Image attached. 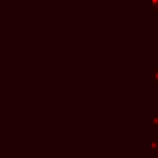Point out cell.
I'll use <instances>...</instances> for the list:
<instances>
[{"label": "cell", "instance_id": "6da1fadb", "mask_svg": "<svg viewBox=\"0 0 158 158\" xmlns=\"http://www.w3.org/2000/svg\"><path fill=\"white\" fill-rule=\"evenodd\" d=\"M151 130L153 132L158 130V114H154L151 116Z\"/></svg>", "mask_w": 158, "mask_h": 158}, {"label": "cell", "instance_id": "7a4b0ae2", "mask_svg": "<svg viewBox=\"0 0 158 158\" xmlns=\"http://www.w3.org/2000/svg\"><path fill=\"white\" fill-rule=\"evenodd\" d=\"M151 83H152V86H157L158 85V68H156V69L152 70Z\"/></svg>", "mask_w": 158, "mask_h": 158}, {"label": "cell", "instance_id": "3957f363", "mask_svg": "<svg viewBox=\"0 0 158 158\" xmlns=\"http://www.w3.org/2000/svg\"><path fill=\"white\" fill-rule=\"evenodd\" d=\"M151 12L158 14V0H151Z\"/></svg>", "mask_w": 158, "mask_h": 158}, {"label": "cell", "instance_id": "277c9868", "mask_svg": "<svg viewBox=\"0 0 158 158\" xmlns=\"http://www.w3.org/2000/svg\"><path fill=\"white\" fill-rule=\"evenodd\" d=\"M151 151L152 152H158V139L157 138H152L151 141Z\"/></svg>", "mask_w": 158, "mask_h": 158}, {"label": "cell", "instance_id": "5b68a950", "mask_svg": "<svg viewBox=\"0 0 158 158\" xmlns=\"http://www.w3.org/2000/svg\"><path fill=\"white\" fill-rule=\"evenodd\" d=\"M151 158H158V152H152Z\"/></svg>", "mask_w": 158, "mask_h": 158}, {"label": "cell", "instance_id": "8992f818", "mask_svg": "<svg viewBox=\"0 0 158 158\" xmlns=\"http://www.w3.org/2000/svg\"><path fill=\"white\" fill-rule=\"evenodd\" d=\"M157 68H158V59H157Z\"/></svg>", "mask_w": 158, "mask_h": 158}]
</instances>
